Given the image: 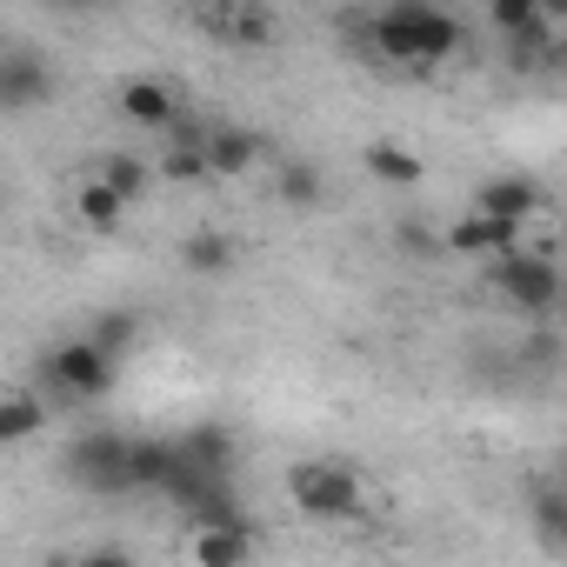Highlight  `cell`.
Returning a JSON list of instances; mask_svg holds the SVG:
<instances>
[{
    "label": "cell",
    "instance_id": "obj_1",
    "mask_svg": "<svg viewBox=\"0 0 567 567\" xmlns=\"http://www.w3.org/2000/svg\"><path fill=\"white\" fill-rule=\"evenodd\" d=\"M368 34H374V54L401 61V68H434V61H454L467 48L461 21L427 8V0H394V8H381L368 21Z\"/></svg>",
    "mask_w": 567,
    "mask_h": 567
},
{
    "label": "cell",
    "instance_id": "obj_2",
    "mask_svg": "<svg viewBox=\"0 0 567 567\" xmlns=\"http://www.w3.org/2000/svg\"><path fill=\"white\" fill-rule=\"evenodd\" d=\"M288 501H295L308 520H361L368 481H361L348 461H301V467L288 474Z\"/></svg>",
    "mask_w": 567,
    "mask_h": 567
},
{
    "label": "cell",
    "instance_id": "obj_3",
    "mask_svg": "<svg viewBox=\"0 0 567 567\" xmlns=\"http://www.w3.org/2000/svg\"><path fill=\"white\" fill-rule=\"evenodd\" d=\"M487 288L507 308H520V315H554V301H560V267L540 247H507V254L487 260Z\"/></svg>",
    "mask_w": 567,
    "mask_h": 567
},
{
    "label": "cell",
    "instance_id": "obj_4",
    "mask_svg": "<svg viewBox=\"0 0 567 567\" xmlns=\"http://www.w3.org/2000/svg\"><path fill=\"white\" fill-rule=\"evenodd\" d=\"M68 481L101 494V501H121L127 494V434L114 427H87L68 441Z\"/></svg>",
    "mask_w": 567,
    "mask_h": 567
},
{
    "label": "cell",
    "instance_id": "obj_5",
    "mask_svg": "<svg viewBox=\"0 0 567 567\" xmlns=\"http://www.w3.org/2000/svg\"><path fill=\"white\" fill-rule=\"evenodd\" d=\"M114 368L121 361H107L87 334H74V341H61V348H48V361H41V381L61 394V401H101L107 388H114Z\"/></svg>",
    "mask_w": 567,
    "mask_h": 567
},
{
    "label": "cell",
    "instance_id": "obj_6",
    "mask_svg": "<svg viewBox=\"0 0 567 567\" xmlns=\"http://www.w3.org/2000/svg\"><path fill=\"white\" fill-rule=\"evenodd\" d=\"M54 101V61L34 48H0V114L21 121Z\"/></svg>",
    "mask_w": 567,
    "mask_h": 567
},
{
    "label": "cell",
    "instance_id": "obj_7",
    "mask_svg": "<svg viewBox=\"0 0 567 567\" xmlns=\"http://www.w3.org/2000/svg\"><path fill=\"white\" fill-rule=\"evenodd\" d=\"M474 214H481V220H494V227H514V234H520V227L540 214V187H534L527 174H494V181H481Z\"/></svg>",
    "mask_w": 567,
    "mask_h": 567
},
{
    "label": "cell",
    "instance_id": "obj_8",
    "mask_svg": "<svg viewBox=\"0 0 567 567\" xmlns=\"http://www.w3.org/2000/svg\"><path fill=\"white\" fill-rule=\"evenodd\" d=\"M121 121L127 127H174L181 121V94L167 87V81H147V74H134L127 87H121Z\"/></svg>",
    "mask_w": 567,
    "mask_h": 567
},
{
    "label": "cell",
    "instance_id": "obj_9",
    "mask_svg": "<svg viewBox=\"0 0 567 567\" xmlns=\"http://www.w3.org/2000/svg\"><path fill=\"white\" fill-rule=\"evenodd\" d=\"M187 560H194V567H254V520H234V527H194Z\"/></svg>",
    "mask_w": 567,
    "mask_h": 567
},
{
    "label": "cell",
    "instance_id": "obj_10",
    "mask_svg": "<svg viewBox=\"0 0 567 567\" xmlns=\"http://www.w3.org/2000/svg\"><path fill=\"white\" fill-rule=\"evenodd\" d=\"M200 161H207V174H227V181H234V174H247V167L260 161V134H254V127H227V121H220V127H207Z\"/></svg>",
    "mask_w": 567,
    "mask_h": 567
},
{
    "label": "cell",
    "instance_id": "obj_11",
    "mask_svg": "<svg viewBox=\"0 0 567 567\" xmlns=\"http://www.w3.org/2000/svg\"><path fill=\"white\" fill-rule=\"evenodd\" d=\"M181 267H187V274H200V280H220V274H234V267H240V247H234V234L200 227V234H187V240H181Z\"/></svg>",
    "mask_w": 567,
    "mask_h": 567
},
{
    "label": "cell",
    "instance_id": "obj_12",
    "mask_svg": "<svg viewBox=\"0 0 567 567\" xmlns=\"http://www.w3.org/2000/svg\"><path fill=\"white\" fill-rule=\"evenodd\" d=\"M174 454H181L187 467H200V474H220V481L234 474V434H227L220 421H200L187 441H174Z\"/></svg>",
    "mask_w": 567,
    "mask_h": 567
},
{
    "label": "cell",
    "instance_id": "obj_13",
    "mask_svg": "<svg viewBox=\"0 0 567 567\" xmlns=\"http://www.w3.org/2000/svg\"><path fill=\"white\" fill-rule=\"evenodd\" d=\"M174 441H127V494H167Z\"/></svg>",
    "mask_w": 567,
    "mask_h": 567
},
{
    "label": "cell",
    "instance_id": "obj_14",
    "mask_svg": "<svg viewBox=\"0 0 567 567\" xmlns=\"http://www.w3.org/2000/svg\"><path fill=\"white\" fill-rule=\"evenodd\" d=\"M447 247H454V254H474V260H494V254L520 247V234H514V227H494V220H481V214H461V220L447 227Z\"/></svg>",
    "mask_w": 567,
    "mask_h": 567
},
{
    "label": "cell",
    "instance_id": "obj_15",
    "mask_svg": "<svg viewBox=\"0 0 567 567\" xmlns=\"http://www.w3.org/2000/svg\"><path fill=\"white\" fill-rule=\"evenodd\" d=\"M274 194L288 200V207H301V214H315V207L328 200V174H321V161H280Z\"/></svg>",
    "mask_w": 567,
    "mask_h": 567
},
{
    "label": "cell",
    "instance_id": "obj_16",
    "mask_svg": "<svg viewBox=\"0 0 567 567\" xmlns=\"http://www.w3.org/2000/svg\"><path fill=\"white\" fill-rule=\"evenodd\" d=\"M114 200H141L147 187H154V161H141V154H127V147H114V154H101V174H94Z\"/></svg>",
    "mask_w": 567,
    "mask_h": 567
},
{
    "label": "cell",
    "instance_id": "obj_17",
    "mask_svg": "<svg viewBox=\"0 0 567 567\" xmlns=\"http://www.w3.org/2000/svg\"><path fill=\"white\" fill-rule=\"evenodd\" d=\"M361 167H368L381 187H414V181H421V161H414V147H401V141H374V147L361 154Z\"/></svg>",
    "mask_w": 567,
    "mask_h": 567
},
{
    "label": "cell",
    "instance_id": "obj_18",
    "mask_svg": "<svg viewBox=\"0 0 567 567\" xmlns=\"http://www.w3.org/2000/svg\"><path fill=\"white\" fill-rule=\"evenodd\" d=\"M534 540H540V554H560L567 547V494L554 481L534 487Z\"/></svg>",
    "mask_w": 567,
    "mask_h": 567
},
{
    "label": "cell",
    "instance_id": "obj_19",
    "mask_svg": "<svg viewBox=\"0 0 567 567\" xmlns=\"http://www.w3.org/2000/svg\"><path fill=\"white\" fill-rule=\"evenodd\" d=\"M74 214H81V227H94V234H114V227L127 220V200H114L101 181H81V194H74Z\"/></svg>",
    "mask_w": 567,
    "mask_h": 567
},
{
    "label": "cell",
    "instance_id": "obj_20",
    "mask_svg": "<svg viewBox=\"0 0 567 567\" xmlns=\"http://www.w3.org/2000/svg\"><path fill=\"white\" fill-rule=\"evenodd\" d=\"M87 341H94L107 361H121V354L141 341V321H134L127 308H107V315H94V321H87Z\"/></svg>",
    "mask_w": 567,
    "mask_h": 567
},
{
    "label": "cell",
    "instance_id": "obj_21",
    "mask_svg": "<svg viewBox=\"0 0 567 567\" xmlns=\"http://www.w3.org/2000/svg\"><path fill=\"white\" fill-rule=\"evenodd\" d=\"M234 48H267L274 41V14L267 8H234V14H207Z\"/></svg>",
    "mask_w": 567,
    "mask_h": 567
},
{
    "label": "cell",
    "instance_id": "obj_22",
    "mask_svg": "<svg viewBox=\"0 0 567 567\" xmlns=\"http://www.w3.org/2000/svg\"><path fill=\"white\" fill-rule=\"evenodd\" d=\"M41 427H48V408H41V401H28V394L0 401V447H14V441H28V434H41Z\"/></svg>",
    "mask_w": 567,
    "mask_h": 567
},
{
    "label": "cell",
    "instance_id": "obj_23",
    "mask_svg": "<svg viewBox=\"0 0 567 567\" xmlns=\"http://www.w3.org/2000/svg\"><path fill=\"white\" fill-rule=\"evenodd\" d=\"M540 21H547V14L534 8V0H494V28H501V34H514V41H534V34H540Z\"/></svg>",
    "mask_w": 567,
    "mask_h": 567
},
{
    "label": "cell",
    "instance_id": "obj_24",
    "mask_svg": "<svg viewBox=\"0 0 567 567\" xmlns=\"http://www.w3.org/2000/svg\"><path fill=\"white\" fill-rule=\"evenodd\" d=\"M74 567H141V560H134L127 547H87V554H81Z\"/></svg>",
    "mask_w": 567,
    "mask_h": 567
},
{
    "label": "cell",
    "instance_id": "obj_25",
    "mask_svg": "<svg viewBox=\"0 0 567 567\" xmlns=\"http://www.w3.org/2000/svg\"><path fill=\"white\" fill-rule=\"evenodd\" d=\"M394 240H401L408 254H427V247H434V234H427V227H414V220H401V227H394Z\"/></svg>",
    "mask_w": 567,
    "mask_h": 567
}]
</instances>
